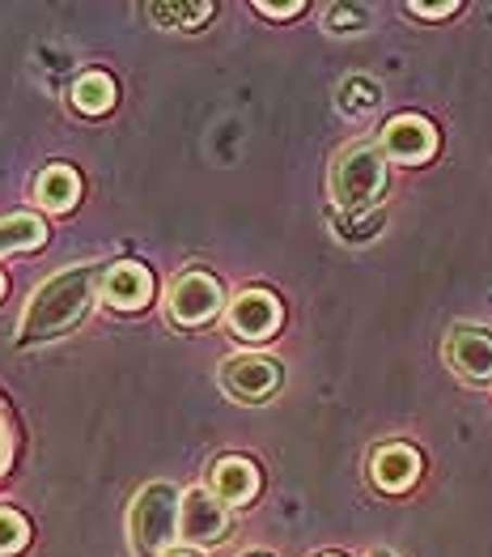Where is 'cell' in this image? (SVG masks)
Instances as JSON below:
<instances>
[{"label": "cell", "instance_id": "cell-1", "mask_svg": "<svg viewBox=\"0 0 492 557\" xmlns=\"http://www.w3.org/2000/svg\"><path fill=\"white\" fill-rule=\"evenodd\" d=\"M98 289H102V269L98 264H77V269H64L51 281H43L30 294L26 311H22L17 345H43V341L64 336L68 327H77L93 307Z\"/></svg>", "mask_w": 492, "mask_h": 557}, {"label": "cell", "instance_id": "cell-2", "mask_svg": "<svg viewBox=\"0 0 492 557\" xmlns=\"http://www.w3.org/2000/svg\"><path fill=\"white\" fill-rule=\"evenodd\" d=\"M327 187H331V200H336L340 213L369 209L387 191V158H382V149L378 145H349V149H340L336 162H331Z\"/></svg>", "mask_w": 492, "mask_h": 557}, {"label": "cell", "instance_id": "cell-3", "mask_svg": "<svg viewBox=\"0 0 492 557\" xmlns=\"http://www.w3.org/2000/svg\"><path fill=\"white\" fill-rule=\"evenodd\" d=\"M179 507L182 494L166 481H153L136 494L128 511V541L136 557H162L171 549V541L179 536Z\"/></svg>", "mask_w": 492, "mask_h": 557}, {"label": "cell", "instance_id": "cell-4", "mask_svg": "<svg viewBox=\"0 0 492 557\" xmlns=\"http://www.w3.org/2000/svg\"><path fill=\"white\" fill-rule=\"evenodd\" d=\"M225 307V294H222V281L204 269H191L182 273L175 285H171V298H166V311L171 320L179 327H204L213 324L222 315Z\"/></svg>", "mask_w": 492, "mask_h": 557}, {"label": "cell", "instance_id": "cell-5", "mask_svg": "<svg viewBox=\"0 0 492 557\" xmlns=\"http://www.w3.org/2000/svg\"><path fill=\"white\" fill-rule=\"evenodd\" d=\"M229 532V511H225V503L217 494H209V490H187L182 494V507H179V536L187 545H195V549H213V545H222V536Z\"/></svg>", "mask_w": 492, "mask_h": 557}, {"label": "cell", "instance_id": "cell-6", "mask_svg": "<svg viewBox=\"0 0 492 557\" xmlns=\"http://www.w3.org/2000/svg\"><path fill=\"white\" fill-rule=\"evenodd\" d=\"M438 153V128L425 115H395L382 128V158L387 162H403V166H420Z\"/></svg>", "mask_w": 492, "mask_h": 557}, {"label": "cell", "instance_id": "cell-7", "mask_svg": "<svg viewBox=\"0 0 492 557\" xmlns=\"http://www.w3.org/2000/svg\"><path fill=\"white\" fill-rule=\"evenodd\" d=\"M225 320H229V327H234L238 341L260 345V341H268L272 332L280 327L285 311H280V298L268 294V289H242V294L229 302Z\"/></svg>", "mask_w": 492, "mask_h": 557}, {"label": "cell", "instance_id": "cell-8", "mask_svg": "<svg viewBox=\"0 0 492 557\" xmlns=\"http://www.w3.org/2000/svg\"><path fill=\"white\" fill-rule=\"evenodd\" d=\"M222 387L225 396H234L242 405H260V400H268L272 392L280 387V367L272 358H260V354L229 358L222 367Z\"/></svg>", "mask_w": 492, "mask_h": 557}, {"label": "cell", "instance_id": "cell-9", "mask_svg": "<svg viewBox=\"0 0 492 557\" xmlns=\"http://www.w3.org/2000/svg\"><path fill=\"white\" fill-rule=\"evenodd\" d=\"M446 362L471 383H492V327L458 324L446 336Z\"/></svg>", "mask_w": 492, "mask_h": 557}, {"label": "cell", "instance_id": "cell-10", "mask_svg": "<svg viewBox=\"0 0 492 557\" xmlns=\"http://www.w3.org/2000/svg\"><path fill=\"white\" fill-rule=\"evenodd\" d=\"M102 298H106L115 311H140V307H149V298H153V273H149L144 264H136V260H119V264H111L106 277H102Z\"/></svg>", "mask_w": 492, "mask_h": 557}, {"label": "cell", "instance_id": "cell-11", "mask_svg": "<svg viewBox=\"0 0 492 557\" xmlns=\"http://www.w3.org/2000/svg\"><path fill=\"white\" fill-rule=\"evenodd\" d=\"M416 476H420V456H416L407 443H387V447H378L374 460H369V481H374L382 494H403V490H412Z\"/></svg>", "mask_w": 492, "mask_h": 557}, {"label": "cell", "instance_id": "cell-12", "mask_svg": "<svg viewBox=\"0 0 492 557\" xmlns=\"http://www.w3.org/2000/svg\"><path fill=\"white\" fill-rule=\"evenodd\" d=\"M213 494L222 498L225 507H242L260 494V468L251 465L247 456H225L213 465Z\"/></svg>", "mask_w": 492, "mask_h": 557}, {"label": "cell", "instance_id": "cell-13", "mask_svg": "<svg viewBox=\"0 0 492 557\" xmlns=\"http://www.w3.org/2000/svg\"><path fill=\"white\" fill-rule=\"evenodd\" d=\"M35 196H39V205H43L47 213H68L81 200V175L73 166L55 162V166H47L43 175L35 180Z\"/></svg>", "mask_w": 492, "mask_h": 557}, {"label": "cell", "instance_id": "cell-14", "mask_svg": "<svg viewBox=\"0 0 492 557\" xmlns=\"http://www.w3.org/2000/svg\"><path fill=\"white\" fill-rule=\"evenodd\" d=\"M73 107L81 111V115H106L111 107H115V82L106 77V73H81L77 82H73Z\"/></svg>", "mask_w": 492, "mask_h": 557}, {"label": "cell", "instance_id": "cell-15", "mask_svg": "<svg viewBox=\"0 0 492 557\" xmlns=\"http://www.w3.org/2000/svg\"><path fill=\"white\" fill-rule=\"evenodd\" d=\"M43 238H47V226L35 213H9V218H0V256L43 247Z\"/></svg>", "mask_w": 492, "mask_h": 557}, {"label": "cell", "instance_id": "cell-16", "mask_svg": "<svg viewBox=\"0 0 492 557\" xmlns=\"http://www.w3.org/2000/svg\"><path fill=\"white\" fill-rule=\"evenodd\" d=\"M149 17L166 30H195L200 22L213 17V0H191V4H149Z\"/></svg>", "mask_w": 492, "mask_h": 557}, {"label": "cell", "instance_id": "cell-17", "mask_svg": "<svg viewBox=\"0 0 492 557\" xmlns=\"http://www.w3.org/2000/svg\"><path fill=\"white\" fill-rule=\"evenodd\" d=\"M26 541H30V523L13 511V507H0V557L22 554Z\"/></svg>", "mask_w": 492, "mask_h": 557}, {"label": "cell", "instance_id": "cell-18", "mask_svg": "<svg viewBox=\"0 0 492 557\" xmlns=\"http://www.w3.org/2000/svg\"><path fill=\"white\" fill-rule=\"evenodd\" d=\"M378 86L369 82V77H353V82H344L340 86V107L349 111V115H365V111H374L378 107Z\"/></svg>", "mask_w": 492, "mask_h": 557}, {"label": "cell", "instance_id": "cell-19", "mask_svg": "<svg viewBox=\"0 0 492 557\" xmlns=\"http://www.w3.org/2000/svg\"><path fill=\"white\" fill-rule=\"evenodd\" d=\"M9 465H13V425H9L4 405H0V476L9 472Z\"/></svg>", "mask_w": 492, "mask_h": 557}, {"label": "cell", "instance_id": "cell-20", "mask_svg": "<svg viewBox=\"0 0 492 557\" xmlns=\"http://www.w3.org/2000/svg\"><path fill=\"white\" fill-rule=\"evenodd\" d=\"M255 9H260L264 17H276V22H289V17H298V13L306 9V4H302V0H289V4H268V0H260Z\"/></svg>", "mask_w": 492, "mask_h": 557}, {"label": "cell", "instance_id": "cell-21", "mask_svg": "<svg viewBox=\"0 0 492 557\" xmlns=\"http://www.w3.org/2000/svg\"><path fill=\"white\" fill-rule=\"evenodd\" d=\"M412 17H450L458 13V0H446V4H407Z\"/></svg>", "mask_w": 492, "mask_h": 557}, {"label": "cell", "instance_id": "cell-22", "mask_svg": "<svg viewBox=\"0 0 492 557\" xmlns=\"http://www.w3.org/2000/svg\"><path fill=\"white\" fill-rule=\"evenodd\" d=\"M340 26H361V9H331V30L344 35Z\"/></svg>", "mask_w": 492, "mask_h": 557}, {"label": "cell", "instance_id": "cell-23", "mask_svg": "<svg viewBox=\"0 0 492 557\" xmlns=\"http://www.w3.org/2000/svg\"><path fill=\"white\" fill-rule=\"evenodd\" d=\"M369 557H391V554H387V549H374V554H369Z\"/></svg>", "mask_w": 492, "mask_h": 557}, {"label": "cell", "instance_id": "cell-24", "mask_svg": "<svg viewBox=\"0 0 492 557\" xmlns=\"http://www.w3.org/2000/svg\"><path fill=\"white\" fill-rule=\"evenodd\" d=\"M166 557H195V554H166Z\"/></svg>", "mask_w": 492, "mask_h": 557}, {"label": "cell", "instance_id": "cell-25", "mask_svg": "<svg viewBox=\"0 0 492 557\" xmlns=\"http://www.w3.org/2000/svg\"><path fill=\"white\" fill-rule=\"evenodd\" d=\"M0 294H4V277H0Z\"/></svg>", "mask_w": 492, "mask_h": 557}, {"label": "cell", "instance_id": "cell-26", "mask_svg": "<svg viewBox=\"0 0 492 557\" xmlns=\"http://www.w3.org/2000/svg\"><path fill=\"white\" fill-rule=\"evenodd\" d=\"M323 557H344V554H323Z\"/></svg>", "mask_w": 492, "mask_h": 557}, {"label": "cell", "instance_id": "cell-27", "mask_svg": "<svg viewBox=\"0 0 492 557\" xmlns=\"http://www.w3.org/2000/svg\"><path fill=\"white\" fill-rule=\"evenodd\" d=\"M255 557H264V554H255Z\"/></svg>", "mask_w": 492, "mask_h": 557}]
</instances>
